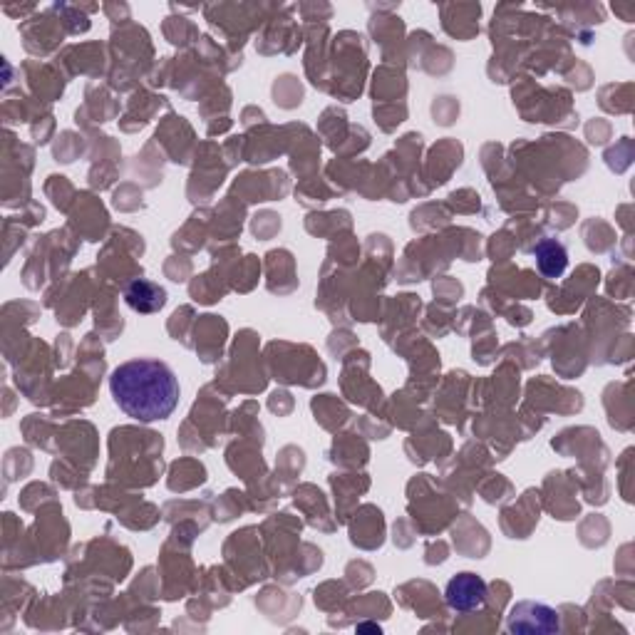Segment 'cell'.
Instances as JSON below:
<instances>
[{"instance_id":"obj_2","label":"cell","mask_w":635,"mask_h":635,"mask_svg":"<svg viewBox=\"0 0 635 635\" xmlns=\"http://www.w3.org/2000/svg\"><path fill=\"white\" fill-rule=\"evenodd\" d=\"M559 613L546 603L519 601L507 616V631L516 635H551L559 633Z\"/></svg>"},{"instance_id":"obj_6","label":"cell","mask_w":635,"mask_h":635,"mask_svg":"<svg viewBox=\"0 0 635 635\" xmlns=\"http://www.w3.org/2000/svg\"><path fill=\"white\" fill-rule=\"evenodd\" d=\"M382 628L375 626V623H363V626H358V633H380Z\"/></svg>"},{"instance_id":"obj_1","label":"cell","mask_w":635,"mask_h":635,"mask_svg":"<svg viewBox=\"0 0 635 635\" xmlns=\"http://www.w3.org/2000/svg\"><path fill=\"white\" fill-rule=\"evenodd\" d=\"M110 392L115 405L127 417L149 425V422L167 420L177 410L182 387L167 363L137 358L112 370Z\"/></svg>"},{"instance_id":"obj_4","label":"cell","mask_w":635,"mask_h":635,"mask_svg":"<svg viewBox=\"0 0 635 635\" xmlns=\"http://www.w3.org/2000/svg\"><path fill=\"white\" fill-rule=\"evenodd\" d=\"M125 301L132 311L137 313H157L162 311L164 303H167V291H164L159 283L152 281H132L125 291Z\"/></svg>"},{"instance_id":"obj_3","label":"cell","mask_w":635,"mask_h":635,"mask_svg":"<svg viewBox=\"0 0 635 635\" xmlns=\"http://www.w3.org/2000/svg\"><path fill=\"white\" fill-rule=\"evenodd\" d=\"M445 601L452 611L457 613H472L487 603V583L482 576L472 571L457 573L452 581L447 583Z\"/></svg>"},{"instance_id":"obj_5","label":"cell","mask_w":635,"mask_h":635,"mask_svg":"<svg viewBox=\"0 0 635 635\" xmlns=\"http://www.w3.org/2000/svg\"><path fill=\"white\" fill-rule=\"evenodd\" d=\"M534 258L544 278L564 276L566 266H569V254H566L564 244H559L556 239H544L541 244H536Z\"/></svg>"}]
</instances>
